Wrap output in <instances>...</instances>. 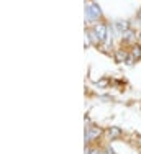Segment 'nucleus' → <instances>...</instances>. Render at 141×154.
Segmentation results:
<instances>
[{
  "label": "nucleus",
  "mask_w": 141,
  "mask_h": 154,
  "mask_svg": "<svg viewBox=\"0 0 141 154\" xmlns=\"http://www.w3.org/2000/svg\"><path fill=\"white\" fill-rule=\"evenodd\" d=\"M117 30L125 35V33L130 30V28H128V21H118V23H117Z\"/></svg>",
  "instance_id": "7"
},
{
  "label": "nucleus",
  "mask_w": 141,
  "mask_h": 154,
  "mask_svg": "<svg viewBox=\"0 0 141 154\" xmlns=\"http://www.w3.org/2000/svg\"><path fill=\"white\" fill-rule=\"evenodd\" d=\"M85 13H87V17L90 18V20H95V18H99L102 15V12H100V7L97 3H89L87 8H85Z\"/></svg>",
  "instance_id": "2"
},
{
  "label": "nucleus",
  "mask_w": 141,
  "mask_h": 154,
  "mask_svg": "<svg viewBox=\"0 0 141 154\" xmlns=\"http://www.w3.org/2000/svg\"><path fill=\"white\" fill-rule=\"evenodd\" d=\"M108 134H110L112 138H118V136L121 134V131H120V128H110V130H108Z\"/></svg>",
  "instance_id": "8"
},
{
  "label": "nucleus",
  "mask_w": 141,
  "mask_h": 154,
  "mask_svg": "<svg viewBox=\"0 0 141 154\" xmlns=\"http://www.w3.org/2000/svg\"><path fill=\"white\" fill-rule=\"evenodd\" d=\"M138 20H139V23H141V10H139V13H138Z\"/></svg>",
  "instance_id": "9"
},
{
  "label": "nucleus",
  "mask_w": 141,
  "mask_h": 154,
  "mask_svg": "<svg viewBox=\"0 0 141 154\" xmlns=\"http://www.w3.org/2000/svg\"><path fill=\"white\" fill-rule=\"evenodd\" d=\"M107 31H108V26L107 25H103V23H99V25H95V28H94V33H95V36H97V39H99V43H103L107 39Z\"/></svg>",
  "instance_id": "1"
},
{
  "label": "nucleus",
  "mask_w": 141,
  "mask_h": 154,
  "mask_svg": "<svg viewBox=\"0 0 141 154\" xmlns=\"http://www.w3.org/2000/svg\"><path fill=\"white\" fill-rule=\"evenodd\" d=\"M131 57L133 59H141V45H131Z\"/></svg>",
  "instance_id": "4"
},
{
  "label": "nucleus",
  "mask_w": 141,
  "mask_h": 154,
  "mask_svg": "<svg viewBox=\"0 0 141 154\" xmlns=\"http://www.w3.org/2000/svg\"><path fill=\"white\" fill-rule=\"evenodd\" d=\"M123 41H125V43H131V45H135V31H133V30H128V31L123 35Z\"/></svg>",
  "instance_id": "5"
},
{
  "label": "nucleus",
  "mask_w": 141,
  "mask_h": 154,
  "mask_svg": "<svg viewBox=\"0 0 141 154\" xmlns=\"http://www.w3.org/2000/svg\"><path fill=\"white\" fill-rule=\"evenodd\" d=\"M139 41H141V33H139Z\"/></svg>",
  "instance_id": "10"
},
{
  "label": "nucleus",
  "mask_w": 141,
  "mask_h": 154,
  "mask_svg": "<svg viewBox=\"0 0 141 154\" xmlns=\"http://www.w3.org/2000/svg\"><path fill=\"white\" fill-rule=\"evenodd\" d=\"M100 133H102V130H100V128H89L87 134H85V139H87V141H92V139L97 138Z\"/></svg>",
  "instance_id": "3"
},
{
  "label": "nucleus",
  "mask_w": 141,
  "mask_h": 154,
  "mask_svg": "<svg viewBox=\"0 0 141 154\" xmlns=\"http://www.w3.org/2000/svg\"><path fill=\"white\" fill-rule=\"evenodd\" d=\"M115 57H117L118 62H125V59L128 57V53L125 49H117V53H115Z\"/></svg>",
  "instance_id": "6"
}]
</instances>
